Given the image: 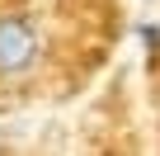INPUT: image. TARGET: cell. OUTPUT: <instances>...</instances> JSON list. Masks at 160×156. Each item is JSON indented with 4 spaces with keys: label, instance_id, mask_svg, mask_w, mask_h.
I'll return each mask as SVG.
<instances>
[{
    "label": "cell",
    "instance_id": "obj_1",
    "mask_svg": "<svg viewBox=\"0 0 160 156\" xmlns=\"http://www.w3.org/2000/svg\"><path fill=\"white\" fill-rule=\"evenodd\" d=\"M42 57V33L28 14L0 19V76H28Z\"/></svg>",
    "mask_w": 160,
    "mask_h": 156
},
{
    "label": "cell",
    "instance_id": "obj_2",
    "mask_svg": "<svg viewBox=\"0 0 160 156\" xmlns=\"http://www.w3.org/2000/svg\"><path fill=\"white\" fill-rule=\"evenodd\" d=\"M132 33H137V43H141L146 62L155 66V62H160V24H155V19H141V24H137Z\"/></svg>",
    "mask_w": 160,
    "mask_h": 156
},
{
    "label": "cell",
    "instance_id": "obj_3",
    "mask_svg": "<svg viewBox=\"0 0 160 156\" xmlns=\"http://www.w3.org/2000/svg\"><path fill=\"white\" fill-rule=\"evenodd\" d=\"M146 5H155V0H146Z\"/></svg>",
    "mask_w": 160,
    "mask_h": 156
}]
</instances>
